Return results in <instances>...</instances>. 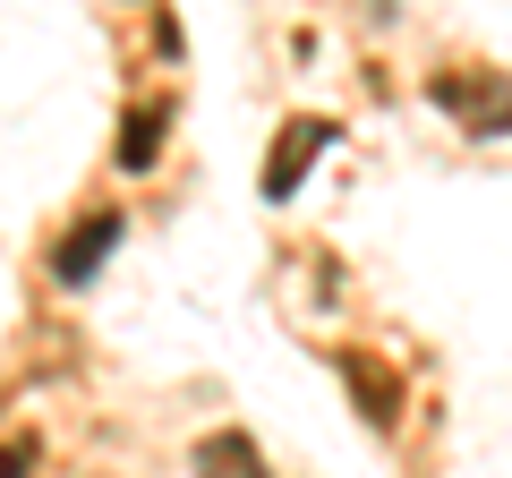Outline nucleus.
Segmentation results:
<instances>
[{
  "instance_id": "nucleus-1",
  "label": "nucleus",
  "mask_w": 512,
  "mask_h": 478,
  "mask_svg": "<svg viewBox=\"0 0 512 478\" xmlns=\"http://www.w3.org/2000/svg\"><path fill=\"white\" fill-rule=\"evenodd\" d=\"M342 385H350V402H359L367 427H393V419H402V376L384 368L376 350H342Z\"/></svg>"
},
{
  "instance_id": "nucleus-2",
  "label": "nucleus",
  "mask_w": 512,
  "mask_h": 478,
  "mask_svg": "<svg viewBox=\"0 0 512 478\" xmlns=\"http://www.w3.org/2000/svg\"><path fill=\"white\" fill-rule=\"evenodd\" d=\"M111 248H120V214H86V222H77V231L52 248V274L77 291V282H94V265H103Z\"/></svg>"
},
{
  "instance_id": "nucleus-3",
  "label": "nucleus",
  "mask_w": 512,
  "mask_h": 478,
  "mask_svg": "<svg viewBox=\"0 0 512 478\" xmlns=\"http://www.w3.org/2000/svg\"><path fill=\"white\" fill-rule=\"evenodd\" d=\"M316 146H333V120H291V129H282V146H274V163H265V197H291V188L308 180Z\"/></svg>"
},
{
  "instance_id": "nucleus-4",
  "label": "nucleus",
  "mask_w": 512,
  "mask_h": 478,
  "mask_svg": "<svg viewBox=\"0 0 512 478\" xmlns=\"http://www.w3.org/2000/svg\"><path fill=\"white\" fill-rule=\"evenodd\" d=\"M197 478H265V453H256L248 427H214L197 444Z\"/></svg>"
},
{
  "instance_id": "nucleus-5",
  "label": "nucleus",
  "mask_w": 512,
  "mask_h": 478,
  "mask_svg": "<svg viewBox=\"0 0 512 478\" xmlns=\"http://www.w3.org/2000/svg\"><path fill=\"white\" fill-rule=\"evenodd\" d=\"M163 120H171L163 103H146V111H128V120H120V146H111V154H120V171H146L154 154H163V146H154V137H163Z\"/></svg>"
},
{
  "instance_id": "nucleus-6",
  "label": "nucleus",
  "mask_w": 512,
  "mask_h": 478,
  "mask_svg": "<svg viewBox=\"0 0 512 478\" xmlns=\"http://www.w3.org/2000/svg\"><path fill=\"white\" fill-rule=\"evenodd\" d=\"M436 94H444L453 111H478V120H504V111H512V103H504V86H478V94H470V86H453V77H444Z\"/></svg>"
},
{
  "instance_id": "nucleus-7",
  "label": "nucleus",
  "mask_w": 512,
  "mask_h": 478,
  "mask_svg": "<svg viewBox=\"0 0 512 478\" xmlns=\"http://www.w3.org/2000/svg\"><path fill=\"white\" fill-rule=\"evenodd\" d=\"M26 470H35V444H26V436L0 444V478H26Z\"/></svg>"
}]
</instances>
